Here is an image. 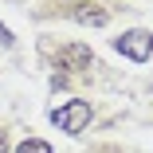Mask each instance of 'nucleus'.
<instances>
[{
	"instance_id": "1",
	"label": "nucleus",
	"mask_w": 153,
	"mask_h": 153,
	"mask_svg": "<svg viewBox=\"0 0 153 153\" xmlns=\"http://www.w3.org/2000/svg\"><path fill=\"white\" fill-rule=\"evenodd\" d=\"M51 122H55V126L59 130H63V134H82L86 126H90V102H67V106H55L51 110Z\"/></svg>"
},
{
	"instance_id": "2",
	"label": "nucleus",
	"mask_w": 153,
	"mask_h": 153,
	"mask_svg": "<svg viewBox=\"0 0 153 153\" xmlns=\"http://www.w3.org/2000/svg\"><path fill=\"white\" fill-rule=\"evenodd\" d=\"M114 47H118V55L134 59V63H145V59L153 55V36H149V32H141V27H134V32H126Z\"/></svg>"
},
{
	"instance_id": "3",
	"label": "nucleus",
	"mask_w": 153,
	"mask_h": 153,
	"mask_svg": "<svg viewBox=\"0 0 153 153\" xmlns=\"http://www.w3.org/2000/svg\"><path fill=\"white\" fill-rule=\"evenodd\" d=\"M75 20H79V24H90V27H102V24H106V12H98V8L86 12V8H82V12H75Z\"/></svg>"
},
{
	"instance_id": "4",
	"label": "nucleus",
	"mask_w": 153,
	"mask_h": 153,
	"mask_svg": "<svg viewBox=\"0 0 153 153\" xmlns=\"http://www.w3.org/2000/svg\"><path fill=\"white\" fill-rule=\"evenodd\" d=\"M16 153H51V145L47 141H39V137H27V141H20V149Z\"/></svg>"
},
{
	"instance_id": "5",
	"label": "nucleus",
	"mask_w": 153,
	"mask_h": 153,
	"mask_svg": "<svg viewBox=\"0 0 153 153\" xmlns=\"http://www.w3.org/2000/svg\"><path fill=\"white\" fill-rule=\"evenodd\" d=\"M0 47H12V32H8L4 24H0Z\"/></svg>"
},
{
	"instance_id": "6",
	"label": "nucleus",
	"mask_w": 153,
	"mask_h": 153,
	"mask_svg": "<svg viewBox=\"0 0 153 153\" xmlns=\"http://www.w3.org/2000/svg\"><path fill=\"white\" fill-rule=\"evenodd\" d=\"M67 59H71V63H86L90 55H86V51H67Z\"/></svg>"
},
{
	"instance_id": "7",
	"label": "nucleus",
	"mask_w": 153,
	"mask_h": 153,
	"mask_svg": "<svg viewBox=\"0 0 153 153\" xmlns=\"http://www.w3.org/2000/svg\"><path fill=\"white\" fill-rule=\"evenodd\" d=\"M0 153H4V137H0Z\"/></svg>"
}]
</instances>
